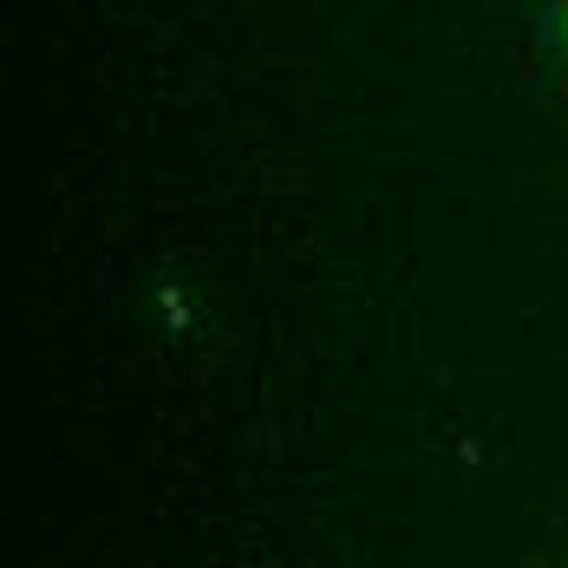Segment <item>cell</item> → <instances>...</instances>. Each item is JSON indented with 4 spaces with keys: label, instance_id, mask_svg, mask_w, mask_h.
I'll return each mask as SVG.
<instances>
[{
    "label": "cell",
    "instance_id": "obj_1",
    "mask_svg": "<svg viewBox=\"0 0 568 568\" xmlns=\"http://www.w3.org/2000/svg\"><path fill=\"white\" fill-rule=\"evenodd\" d=\"M542 47L568 65V0H549L542 7Z\"/></svg>",
    "mask_w": 568,
    "mask_h": 568
}]
</instances>
